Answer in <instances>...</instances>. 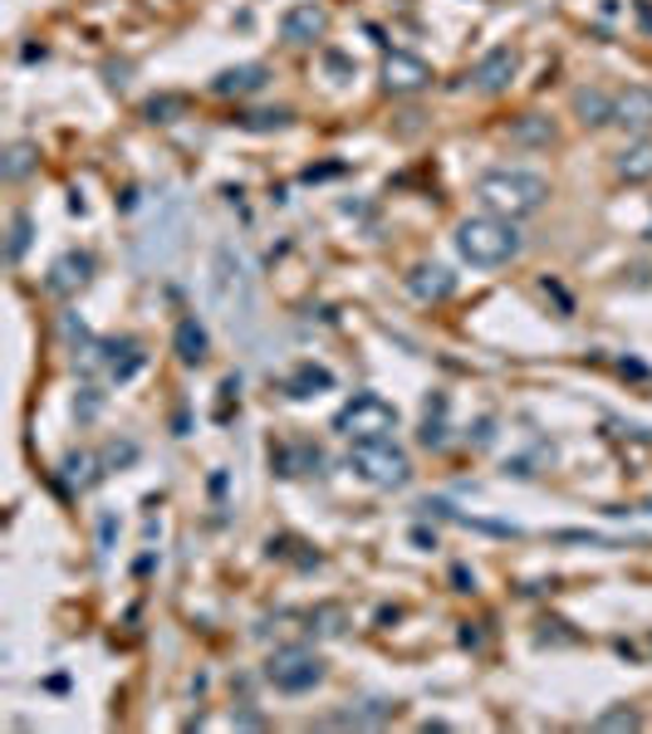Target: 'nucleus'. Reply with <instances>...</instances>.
<instances>
[{
  "mask_svg": "<svg viewBox=\"0 0 652 734\" xmlns=\"http://www.w3.org/2000/svg\"><path fill=\"white\" fill-rule=\"evenodd\" d=\"M402 280H408L412 299H422V304H442V299H452V294H456V275L447 265H432V260L412 265Z\"/></svg>",
  "mask_w": 652,
  "mask_h": 734,
  "instance_id": "12",
  "label": "nucleus"
},
{
  "mask_svg": "<svg viewBox=\"0 0 652 734\" xmlns=\"http://www.w3.org/2000/svg\"><path fill=\"white\" fill-rule=\"evenodd\" d=\"M594 730H643V715H638L633 705H613L594 720Z\"/></svg>",
  "mask_w": 652,
  "mask_h": 734,
  "instance_id": "23",
  "label": "nucleus"
},
{
  "mask_svg": "<svg viewBox=\"0 0 652 734\" xmlns=\"http://www.w3.org/2000/svg\"><path fill=\"white\" fill-rule=\"evenodd\" d=\"M319 392H334V368H324V363H300L295 372L285 377V397H319Z\"/></svg>",
  "mask_w": 652,
  "mask_h": 734,
  "instance_id": "16",
  "label": "nucleus"
},
{
  "mask_svg": "<svg viewBox=\"0 0 652 734\" xmlns=\"http://www.w3.org/2000/svg\"><path fill=\"white\" fill-rule=\"evenodd\" d=\"M172 348H177V358L187 368H202L206 353H211V338H206V328L197 314H187V319H177V328H172Z\"/></svg>",
  "mask_w": 652,
  "mask_h": 734,
  "instance_id": "14",
  "label": "nucleus"
},
{
  "mask_svg": "<svg viewBox=\"0 0 652 734\" xmlns=\"http://www.w3.org/2000/svg\"><path fill=\"white\" fill-rule=\"evenodd\" d=\"M515 74H520V54L501 45V50H491V54H481V64L471 69V84L481 94H506L510 84H515Z\"/></svg>",
  "mask_w": 652,
  "mask_h": 734,
  "instance_id": "10",
  "label": "nucleus"
},
{
  "mask_svg": "<svg viewBox=\"0 0 652 734\" xmlns=\"http://www.w3.org/2000/svg\"><path fill=\"white\" fill-rule=\"evenodd\" d=\"M182 108H187V98H182V94H162V98H148L143 113H148V123H172Z\"/></svg>",
  "mask_w": 652,
  "mask_h": 734,
  "instance_id": "24",
  "label": "nucleus"
},
{
  "mask_svg": "<svg viewBox=\"0 0 652 734\" xmlns=\"http://www.w3.org/2000/svg\"><path fill=\"white\" fill-rule=\"evenodd\" d=\"M108 348V358H104V368H108V377H133L138 368H143V353H138V343L133 338H123V343H104Z\"/></svg>",
  "mask_w": 652,
  "mask_h": 734,
  "instance_id": "20",
  "label": "nucleus"
},
{
  "mask_svg": "<svg viewBox=\"0 0 652 734\" xmlns=\"http://www.w3.org/2000/svg\"><path fill=\"white\" fill-rule=\"evenodd\" d=\"M613 172H618V182H628V186L652 182V142L648 138L628 142V147L613 157Z\"/></svg>",
  "mask_w": 652,
  "mask_h": 734,
  "instance_id": "15",
  "label": "nucleus"
},
{
  "mask_svg": "<svg viewBox=\"0 0 652 734\" xmlns=\"http://www.w3.org/2000/svg\"><path fill=\"white\" fill-rule=\"evenodd\" d=\"M133 460H138L133 441H108L104 446V470H123V465H133Z\"/></svg>",
  "mask_w": 652,
  "mask_h": 734,
  "instance_id": "26",
  "label": "nucleus"
},
{
  "mask_svg": "<svg viewBox=\"0 0 652 734\" xmlns=\"http://www.w3.org/2000/svg\"><path fill=\"white\" fill-rule=\"evenodd\" d=\"M30 235H35V221H30L25 211H15V216H10V240H6V260H10V265H20V260H25Z\"/></svg>",
  "mask_w": 652,
  "mask_h": 734,
  "instance_id": "22",
  "label": "nucleus"
},
{
  "mask_svg": "<svg viewBox=\"0 0 652 734\" xmlns=\"http://www.w3.org/2000/svg\"><path fill=\"white\" fill-rule=\"evenodd\" d=\"M329 35V10L319 0H295V6L280 15V40L285 45H314V40Z\"/></svg>",
  "mask_w": 652,
  "mask_h": 734,
  "instance_id": "8",
  "label": "nucleus"
},
{
  "mask_svg": "<svg viewBox=\"0 0 652 734\" xmlns=\"http://www.w3.org/2000/svg\"><path fill=\"white\" fill-rule=\"evenodd\" d=\"M613 123L633 138L652 133V89L648 84H628V89L613 94Z\"/></svg>",
  "mask_w": 652,
  "mask_h": 734,
  "instance_id": "9",
  "label": "nucleus"
},
{
  "mask_svg": "<svg viewBox=\"0 0 652 734\" xmlns=\"http://www.w3.org/2000/svg\"><path fill=\"white\" fill-rule=\"evenodd\" d=\"M452 245H456V255H461L466 265L496 270V265H510V260L525 250V235L515 230V221L486 211V216H466V221L456 226Z\"/></svg>",
  "mask_w": 652,
  "mask_h": 734,
  "instance_id": "2",
  "label": "nucleus"
},
{
  "mask_svg": "<svg viewBox=\"0 0 652 734\" xmlns=\"http://www.w3.org/2000/svg\"><path fill=\"white\" fill-rule=\"evenodd\" d=\"M211 304L241 333L256 324V275L236 245H216V255H211Z\"/></svg>",
  "mask_w": 652,
  "mask_h": 734,
  "instance_id": "3",
  "label": "nucleus"
},
{
  "mask_svg": "<svg viewBox=\"0 0 652 734\" xmlns=\"http://www.w3.org/2000/svg\"><path fill=\"white\" fill-rule=\"evenodd\" d=\"M339 617H344V612L339 607H324V612H314V617H309V632H319V637H339Z\"/></svg>",
  "mask_w": 652,
  "mask_h": 734,
  "instance_id": "27",
  "label": "nucleus"
},
{
  "mask_svg": "<svg viewBox=\"0 0 652 734\" xmlns=\"http://www.w3.org/2000/svg\"><path fill=\"white\" fill-rule=\"evenodd\" d=\"M270 84V69L265 64H231V69H221L211 79V94L216 98H251Z\"/></svg>",
  "mask_w": 652,
  "mask_h": 734,
  "instance_id": "13",
  "label": "nucleus"
},
{
  "mask_svg": "<svg viewBox=\"0 0 652 734\" xmlns=\"http://www.w3.org/2000/svg\"><path fill=\"white\" fill-rule=\"evenodd\" d=\"M334 431L344 441H373V436H393L398 431V407L378 392H354L339 412H334Z\"/></svg>",
  "mask_w": 652,
  "mask_h": 734,
  "instance_id": "5",
  "label": "nucleus"
},
{
  "mask_svg": "<svg viewBox=\"0 0 652 734\" xmlns=\"http://www.w3.org/2000/svg\"><path fill=\"white\" fill-rule=\"evenodd\" d=\"M554 138H559V133H554V123H550V118H540V113H525V118L510 123V142H525V147H550Z\"/></svg>",
  "mask_w": 652,
  "mask_h": 734,
  "instance_id": "18",
  "label": "nucleus"
},
{
  "mask_svg": "<svg viewBox=\"0 0 652 734\" xmlns=\"http://www.w3.org/2000/svg\"><path fill=\"white\" fill-rule=\"evenodd\" d=\"M574 113H579L584 128H608V123H613V94L579 89V94H574Z\"/></svg>",
  "mask_w": 652,
  "mask_h": 734,
  "instance_id": "17",
  "label": "nucleus"
},
{
  "mask_svg": "<svg viewBox=\"0 0 652 734\" xmlns=\"http://www.w3.org/2000/svg\"><path fill=\"white\" fill-rule=\"evenodd\" d=\"M349 470L368 480L373 490H402L412 480V460L393 436H373V441H349Z\"/></svg>",
  "mask_w": 652,
  "mask_h": 734,
  "instance_id": "4",
  "label": "nucleus"
},
{
  "mask_svg": "<svg viewBox=\"0 0 652 734\" xmlns=\"http://www.w3.org/2000/svg\"><path fill=\"white\" fill-rule=\"evenodd\" d=\"M290 123L285 108H265V113H246L241 128H251V133H280V128Z\"/></svg>",
  "mask_w": 652,
  "mask_h": 734,
  "instance_id": "25",
  "label": "nucleus"
},
{
  "mask_svg": "<svg viewBox=\"0 0 652 734\" xmlns=\"http://www.w3.org/2000/svg\"><path fill=\"white\" fill-rule=\"evenodd\" d=\"M99 539H104V549L113 544V514H104V519H99Z\"/></svg>",
  "mask_w": 652,
  "mask_h": 734,
  "instance_id": "29",
  "label": "nucleus"
},
{
  "mask_svg": "<svg viewBox=\"0 0 652 734\" xmlns=\"http://www.w3.org/2000/svg\"><path fill=\"white\" fill-rule=\"evenodd\" d=\"M324 676H329L324 656L304 651V646H285V651H275L265 661V681L275 686L280 695H309L314 686H324Z\"/></svg>",
  "mask_w": 652,
  "mask_h": 734,
  "instance_id": "6",
  "label": "nucleus"
},
{
  "mask_svg": "<svg viewBox=\"0 0 652 734\" xmlns=\"http://www.w3.org/2000/svg\"><path fill=\"white\" fill-rule=\"evenodd\" d=\"M35 167H40V147H35V142H10V147H6V167H0V172H6V182L10 186L25 182Z\"/></svg>",
  "mask_w": 652,
  "mask_h": 734,
  "instance_id": "19",
  "label": "nucleus"
},
{
  "mask_svg": "<svg viewBox=\"0 0 652 734\" xmlns=\"http://www.w3.org/2000/svg\"><path fill=\"white\" fill-rule=\"evenodd\" d=\"M329 69H334V74H344V79H349V74H354V64L344 59V54H329Z\"/></svg>",
  "mask_w": 652,
  "mask_h": 734,
  "instance_id": "28",
  "label": "nucleus"
},
{
  "mask_svg": "<svg viewBox=\"0 0 652 734\" xmlns=\"http://www.w3.org/2000/svg\"><path fill=\"white\" fill-rule=\"evenodd\" d=\"M89 280H94V255H89V250H69V255L54 260L45 289H50V294H59V299H69V294H79Z\"/></svg>",
  "mask_w": 652,
  "mask_h": 734,
  "instance_id": "11",
  "label": "nucleus"
},
{
  "mask_svg": "<svg viewBox=\"0 0 652 734\" xmlns=\"http://www.w3.org/2000/svg\"><path fill=\"white\" fill-rule=\"evenodd\" d=\"M432 79H437L432 64L417 59V54H408V50H388L383 54V94H422Z\"/></svg>",
  "mask_w": 652,
  "mask_h": 734,
  "instance_id": "7",
  "label": "nucleus"
},
{
  "mask_svg": "<svg viewBox=\"0 0 652 734\" xmlns=\"http://www.w3.org/2000/svg\"><path fill=\"white\" fill-rule=\"evenodd\" d=\"M99 470H104V456H89V451L64 456V480H69V485H79V490H89L94 480H99Z\"/></svg>",
  "mask_w": 652,
  "mask_h": 734,
  "instance_id": "21",
  "label": "nucleus"
},
{
  "mask_svg": "<svg viewBox=\"0 0 652 734\" xmlns=\"http://www.w3.org/2000/svg\"><path fill=\"white\" fill-rule=\"evenodd\" d=\"M476 201H481L491 216L525 221V216L545 211L550 182L540 177V172H525V167H491V172L476 177Z\"/></svg>",
  "mask_w": 652,
  "mask_h": 734,
  "instance_id": "1",
  "label": "nucleus"
}]
</instances>
